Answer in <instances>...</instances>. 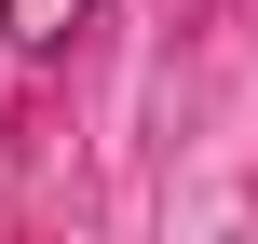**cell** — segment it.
<instances>
[{
    "instance_id": "cell-1",
    "label": "cell",
    "mask_w": 258,
    "mask_h": 244,
    "mask_svg": "<svg viewBox=\"0 0 258 244\" xmlns=\"http://www.w3.org/2000/svg\"><path fill=\"white\" fill-rule=\"evenodd\" d=\"M95 0H0V27H14V54H68V27H82Z\"/></svg>"
},
{
    "instance_id": "cell-2",
    "label": "cell",
    "mask_w": 258,
    "mask_h": 244,
    "mask_svg": "<svg viewBox=\"0 0 258 244\" xmlns=\"http://www.w3.org/2000/svg\"><path fill=\"white\" fill-rule=\"evenodd\" d=\"M218 244H245V231H218Z\"/></svg>"
}]
</instances>
